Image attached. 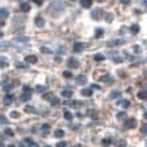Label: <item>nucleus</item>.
I'll return each mask as SVG.
<instances>
[{"label":"nucleus","instance_id":"aec40b11","mask_svg":"<svg viewBox=\"0 0 147 147\" xmlns=\"http://www.w3.org/2000/svg\"><path fill=\"white\" fill-rule=\"evenodd\" d=\"M120 94H121V93H120V90H114L111 94H110V99H115V98H117V97H119Z\"/></svg>","mask_w":147,"mask_h":147},{"label":"nucleus","instance_id":"f3484780","mask_svg":"<svg viewBox=\"0 0 147 147\" xmlns=\"http://www.w3.org/2000/svg\"><path fill=\"white\" fill-rule=\"evenodd\" d=\"M8 16H9V12H8V9H5V8L0 9V18H7Z\"/></svg>","mask_w":147,"mask_h":147},{"label":"nucleus","instance_id":"f03ea898","mask_svg":"<svg viewBox=\"0 0 147 147\" xmlns=\"http://www.w3.org/2000/svg\"><path fill=\"white\" fill-rule=\"evenodd\" d=\"M102 17H103V10H102L101 8H97V9H94L93 12H92V18H93V20L99 21Z\"/></svg>","mask_w":147,"mask_h":147},{"label":"nucleus","instance_id":"2eb2a0df","mask_svg":"<svg viewBox=\"0 0 147 147\" xmlns=\"http://www.w3.org/2000/svg\"><path fill=\"white\" fill-rule=\"evenodd\" d=\"M43 53H45V54H53V49H51L49 47H41V49H40Z\"/></svg>","mask_w":147,"mask_h":147},{"label":"nucleus","instance_id":"7c9ffc66","mask_svg":"<svg viewBox=\"0 0 147 147\" xmlns=\"http://www.w3.org/2000/svg\"><path fill=\"white\" fill-rule=\"evenodd\" d=\"M103 58H105V56H102V54H96V56H94V59H96V61H102Z\"/></svg>","mask_w":147,"mask_h":147},{"label":"nucleus","instance_id":"dca6fc26","mask_svg":"<svg viewBox=\"0 0 147 147\" xmlns=\"http://www.w3.org/2000/svg\"><path fill=\"white\" fill-rule=\"evenodd\" d=\"M80 4L84 8H89L92 5V0H80Z\"/></svg>","mask_w":147,"mask_h":147},{"label":"nucleus","instance_id":"0eeeda50","mask_svg":"<svg viewBox=\"0 0 147 147\" xmlns=\"http://www.w3.org/2000/svg\"><path fill=\"white\" fill-rule=\"evenodd\" d=\"M25 61L27 62V63H31V65H34V63H36V61H38V58H36L35 56H26Z\"/></svg>","mask_w":147,"mask_h":147},{"label":"nucleus","instance_id":"4c0bfd02","mask_svg":"<svg viewBox=\"0 0 147 147\" xmlns=\"http://www.w3.org/2000/svg\"><path fill=\"white\" fill-rule=\"evenodd\" d=\"M41 128H43V130H45V133L49 130V125H48V124H44V125H41Z\"/></svg>","mask_w":147,"mask_h":147},{"label":"nucleus","instance_id":"a878e982","mask_svg":"<svg viewBox=\"0 0 147 147\" xmlns=\"http://www.w3.org/2000/svg\"><path fill=\"white\" fill-rule=\"evenodd\" d=\"M10 116H12L13 119H18V117H20V112H17V111H12V112H10Z\"/></svg>","mask_w":147,"mask_h":147},{"label":"nucleus","instance_id":"39448f33","mask_svg":"<svg viewBox=\"0 0 147 147\" xmlns=\"http://www.w3.org/2000/svg\"><path fill=\"white\" fill-rule=\"evenodd\" d=\"M125 127L127 128H136L137 127V120L136 119H129L125 121Z\"/></svg>","mask_w":147,"mask_h":147},{"label":"nucleus","instance_id":"423d86ee","mask_svg":"<svg viewBox=\"0 0 147 147\" xmlns=\"http://www.w3.org/2000/svg\"><path fill=\"white\" fill-rule=\"evenodd\" d=\"M35 23L38 27H44V25H45V21H44L43 17H36L35 18Z\"/></svg>","mask_w":147,"mask_h":147},{"label":"nucleus","instance_id":"5701e85b","mask_svg":"<svg viewBox=\"0 0 147 147\" xmlns=\"http://www.w3.org/2000/svg\"><path fill=\"white\" fill-rule=\"evenodd\" d=\"M0 48H1V49H8V48H10V43H9V41H4V43H0Z\"/></svg>","mask_w":147,"mask_h":147},{"label":"nucleus","instance_id":"49530a36","mask_svg":"<svg viewBox=\"0 0 147 147\" xmlns=\"http://www.w3.org/2000/svg\"><path fill=\"white\" fill-rule=\"evenodd\" d=\"M67 145V143L66 142H58V143H57V146H58V147H62V146H66Z\"/></svg>","mask_w":147,"mask_h":147},{"label":"nucleus","instance_id":"ddd939ff","mask_svg":"<svg viewBox=\"0 0 147 147\" xmlns=\"http://www.w3.org/2000/svg\"><path fill=\"white\" fill-rule=\"evenodd\" d=\"M83 49H84V44L75 43V45H74V51H75V52H81Z\"/></svg>","mask_w":147,"mask_h":147},{"label":"nucleus","instance_id":"bb28decb","mask_svg":"<svg viewBox=\"0 0 147 147\" xmlns=\"http://www.w3.org/2000/svg\"><path fill=\"white\" fill-rule=\"evenodd\" d=\"M138 31H140V26L133 25V26H132V32H133V34H137Z\"/></svg>","mask_w":147,"mask_h":147},{"label":"nucleus","instance_id":"603ef678","mask_svg":"<svg viewBox=\"0 0 147 147\" xmlns=\"http://www.w3.org/2000/svg\"><path fill=\"white\" fill-rule=\"evenodd\" d=\"M71 1H75V0H71Z\"/></svg>","mask_w":147,"mask_h":147},{"label":"nucleus","instance_id":"58836bf2","mask_svg":"<svg viewBox=\"0 0 147 147\" xmlns=\"http://www.w3.org/2000/svg\"><path fill=\"white\" fill-rule=\"evenodd\" d=\"M5 134L7 136H13V130L12 129H5Z\"/></svg>","mask_w":147,"mask_h":147},{"label":"nucleus","instance_id":"c85d7f7f","mask_svg":"<svg viewBox=\"0 0 147 147\" xmlns=\"http://www.w3.org/2000/svg\"><path fill=\"white\" fill-rule=\"evenodd\" d=\"M114 79L111 78V76H109V75H106V76H102V81H112Z\"/></svg>","mask_w":147,"mask_h":147},{"label":"nucleus","instance_id":"a19ab883","mask_svg":"<svg viewBox=\"0 0 147 147\" xmlns=\"http://www.w3.org/2000/svg\"><path fill=\"white\" fill-rule=\"evenodd\" d=\"M111 143V140H103L102 141V145H110Z\"/></svg>","mask_w":147,"mask_h":147},{"label":"nucleus","instance_id":"de8ad7c7","mask_svg":"<svg viewBox=\"0 0 147 147\" xmlns=\"http://www.w3.org/2000/svg\"><path fill=\"white\" fill-rule=\"evenodd\" d=\"M129 1H130V0H120V3H121V4H125V5L129 4Z\"/></svg>","mask_w":147,"mask_h":147},{"label":"nucleus","instance_id":"1a4fd4ad","mask_svg":"<svg viewBox=\"0 0 147 147\" xmlns=\"http://www.w3.org/2000/svg\"><path fill=\"white\" fill-rule=\"evenodd\" d=\"M125 43V39H116V40L110 41V45H121Z\"/></svg>","mask_w":147,"mask_h":147},{"label":"nucleus","instance_id":"09e8293b","mask_svg":"<svg viewBox=\"0 0 147 147\" xmlns=\"http://www.w3.org/2000/svg\"><path fill=\"white\" fill-rule=\"evenodd\" d=\"M23 90H25V92H28V93H31V88H28V86H25V88H23Z\"/></svg>","mask_w":147,"mask_h":147},{"label":"nucleus","instance_id":"b1692460","mask_svg":"<svg viewBox=\"0 0 147 147\" xmlns=\"http://www.w3.org/2000/svg\"><path fill=\"white\" fill-rule=\"evenodd\" d=\"M63 117L65 119H67V120H71L72 119V115H71V112H69V111H66L63 114Z\"/></svg>","mask_w":147,"mask_h":147},{"label":"nucleus","instance_id":"f704fd0d","mask_svg":"<svg viewBox=\"0 0 147 147\" xmlns=\"http://www.w3.org/2000/svg\"><path fill=\"white\" fill-rule=\"evenodd\" d=\"M0 124H8V119H5V117H1V116H0Z\"/></svg>","mask_w":147,"mask_h":147},{"label":"nucleus","instance_id":"7ed1b4c3","mask_svg":"<svg viewBox=\"0 0 147 147\" xmlns=\"http://www.w3.org/2000/svg\"><path fill=\"white\" fill-rule=\"evenodd\" d=\"M67 66H69L70 69H76V67H79V61L76 58H70L69 61H67Z\"/></svg>","mask_w":147,"mask_h":147},{"label":"nucleus","instance_id":"473e14b6","mask_svg":"<svg viewBox=\"0 0 147 147\" xmlns=\"http://www.w3.org/2000/svg\"><path fill=\"white\" fill-rule=\"evenodd\" d=\"M58 103H59V99L58 98H52V105H53V106H57Z\"/></svg>","mask_w":147,"mask_h":147},{"label":"nucleus","instance_id":"72a5a7b5","mask_svg":"<svg viewBox=\"0 0 147 147\" xmlns=\"http://www.w3.org/2000/svg\"><path fill=\"white\" fill-rule=\"evenodd\" d=\"M26 143H28V145H31V146H38V143L31 141V140H26Z\"/></svg>","mask_w":147,"mask_h":147},{"label":"nucleus","instance_id":"6e6552de","mask_svg":"<svg viewBox=\"0 0 147 147\" xmlns=\"http://www.w3.org/2000/svg\"><path fill=\"white\" fill-rule=\"evenodd\" d=\"M117 105H119L120 107H123V109H127V107L130 106V101H128V99H121Z\"/></svg>","mask_w":147,"mask_h":147},{"label":"nucleus","instance_id":"8fccbe9b","mask_svg":"<svg viewBox=\"0 0 147 147\" xmlns=\"http://www.w3.org/2000/svg\"><path fill=\"white\" fill-rule=\"evenodd\" d=\"M97 1H98V3H103L105 0H97Z\"/></svg>","mask_w":147,"mask_h":147},{"label":"nucleus","instance_id":"a211bd4d","mask_svg":"<svg viewBox=\"0 0 147 147\" xmlns=\"http://www.w3.org/2000/svg\"><path fill=\"white\" fill-rule=\"evenodd\" d=\"M21 10L22 12H28L30 10V5L27 3H21Z\"/></svg>","mask_w":147,"mask_h":147},{"label":"nucleus","instance_id":"37998d69","mask_svg":"<svg viewBox=\"0 0 147 147\" xmlns=\"http://www.w3.org/2000/svg\"><path fill=\"white\" fill-rule=\"evenodd\" d=\"M106 18H107V21H109V22H111V21H112V14H111V13H109Z\"/></svg>","mask_w":147,"mask_h":147},{"label":"nucleus","instance_id":"3c124183","mask_svg":"<svg viewBox=\"0 0 147 147\" xmlns=\"http://www.w3.org/2000/svg\"><path fill=\"white\" fill-rule=\"evenodd\" d=\"M1 36H3V32H1V31H0V38H1Z\"/></svg>","mask_w":147,"mask_h":147},{"label":"nucleus","instance_id":"a18cd8bd","mask_svg":"<svg viewBox=\"0 0 147 147\" xmlns=\"http://www.w3.org/2000/svg\"><path fill=\"white\" fill-rule=\"evenodd\" d=\"M32 3H35V4L40 5V4H41V3H43V0H32Z\"/></svg>","mask_w":147,"mask_h":147},{"label":"nucleus","instance_id":"412c9836","mask_svg":"<svg viewBox=\"0 0 147 147\" xmlns=\"http://www.w3.org/2000/svg\"><path fill=\"white\" fill-rule=\"evenodd\" d=\"M117 120H125L127 119V112H119V114L116 115Z\"/></svg>","mask_w":147,"mask_h":147},{"label":"nucleus","instance_id":"c9c22d12","mask_svg":"<svg viewBox=\"0 0 147 147\" xmlns=\"http://www.w3.org/2000/svg\"><path fill=\"white\" fill-rule=\"evenodd\" d=\"M18 69H27V65H23V63H17Z\"/></svg>","mask_w":147,"mask_h":147},{"label":"nucleus","instance_id":"2f4dec72","mask_svg":"<svg viewBox=\"0 0 147 147\" xmlns=\"http://www.w3.org/2000/svg\"><path fill=\"white\" fill-rule=\"evenodd\" d=\"M138 97H140L141 99H146V92H140V93H138Z\"/></svg>","mask_w":147,"mask_h":147},{"label":"nucleus","instance_id":"393cba45","mask_svg":"<svg viewBox=\"0 0 147 147\" xmlns=\"http://www.w3.org/2000/svg\"><path fill=\"white\" fill-rule=\"evenodd\" d=\"M62 75H63V78H66V79H71L72 78V74L70 72V71H63Z\"/></svg>","mask_w":147,"mask_h":147},{"label":"nucleus","instance_id":"ea45409f","mask_svg":"<svg viewBox=\"0 0 147 147\" xmlns=\"http://www.w3.org/2000/svg\"><path fill=\"white\" fill-rule=\"evenodd\" d=\"M13 99H14V97L10 96V94H9V96H8L7 98H5V101H7V102H10V101H13Z\"/></svg>","mask_w":147,"mask_h":147},{"label":"nucleus","instance_id":"e433bc0d","mask_svg":"<svg viewBox=\"0 0 147 147\" xmlns=\"http://www.w3.org/2000/svg\"><path fill=\"white\" fill-rule=\"evenodd\" d=\"M26 111H28V112H34V111H36V109L35 107H26Z\"/></svg>","mask_w":147,"mask_h":147},{"label":"nucleus","instance_id":"f8f14e48","mask_svg":"<svg viewBox=\"0 0 147 147\" xmlns=\"http://www.w3.org/2000/svg\"><path fill=\"white\" fill-rule=\"evenodd\" d=\"M61 96L63 97V98H71L72 97V92L71 90H62V93H61Z\"/></svg>","mask_w":147,"mask_h":147},{"label":"nucleus","instance_id":"cd10ccee","mask_svg":"<svg viewBox=\"0 0 147 147\" xmlns=\"http://www.w3.org/2000/svg\"><path fill=\"white\" fill-rule=\"evenodd\" d=\"M102 35H103V30H102V28H98L96 32V38H101Z\"/></svg>","mask_w":147,"mask_h":147},{"label":"nucleus","instance_id":"4468645a","mask_svg":"<svg viewBox=\"0 0 147 147\" xmlns=\"http://www.w3.org/2000/svg\"><path fill=\"white\" fill-rule=\"evenodd\" d=\"M30 98H31V93H28V92H26V93H22V96H21V101H23V102L28 101Z\"/></svg>","mask_w":147,"mask_h":147},{"label":"nucleus","instance_id":"9b49d317","mask_svg":"<svg viewBox=\"0 0 147 147\" xmlns=\"http://www.w3.org/2000/svg\"><path fill=\"white\" fill-rule=\"evenodd\" d=\"M54 137H56V138H62V137H65V132H63L62 129L54 130Z\"/></svg>","mask_w":147,"mask_h":147},{"label":"nucleus","instance_id":"6ab92c4d","mask_svg":"<svg viewBox=\"0 0 147 147\" xmlns=\"http://www.w3.org/2000/svg\"><path fill=\"white\" fill-rule=\"evenodd\" d=\"M14 40L18 41V43H27V41H30V38H27V36H23V38H16Z\"/></svg>","mask_w":147,"mask_h":147},{"label":"nucleus","instance_id":"79ce46f5","mask_svg":"<svg viewBox=\"0 0 147 147\" xmlns=\"http://www.w3.org/2000/svg\"><path fill=\"white\" fill-rule=\"evenodd\" d=\"M51 96H52L51 93H47V94H44V96H43V98L44 99H49V98H51Z\"/></svg>","mask_w":147,"mask_h":147},{"label":"nucleus","instance_id":"c756f323","mask_svg":"<svg viewBox=\"0 0 147 147\" xmlns=\"http://www.w3.org/2000/svg\"><path fill=\"white\" fill-rule=\"evenodd\" d=\"M7 66H8L7 59H0V67H7Z\"/></svg>","mask_w":147,"mask_h":147},{"label":"nucleus","instance_id":"4be33fe9","mask_svg":"<svg viewBox=\"0 0 147 147\" xmlns=\"http://www.w3.org/2000/svg\"><path fill=\"white\" fill-rule=\"evenodd\" d=\"M81 94L85 97H90L92 96V89H83L81 90Z\"/></svg>","mask_w":147,"mask_h":147},{"label":"nucleus","instance_id":"c03bdc74","mask_svg":"<svg viewBox=\"0 0 147 147\" xmlns=\"http://www.w3.org/2000/svg\"><path fill=\"white\" fill-rule=\"evenodd\" d=\"M36 90L43 92V90H45V86H38V88H36Z\"/></svg>","mask_w":147,"mask_h":147},{"label":"nucleus","instance_id":"9d476101","mask_svg":"<svg viewBox=\"0 0 147 147\" xmlns=\"http://www.w3.org/2000/svg\"><path fill=\"white\" fill-rule=\"evenodd\" d=\"M67 106H70V107H72V109H79L80 107V102H78V101H71V102H67Z\"/></svg>","mask_w":147,"mask_h":147},{"label":"nucleus","instance_id":"f257e3e1","mask_svg":"<svg viewBox=\"0 0 147 147\" xmlns=\"http://www.w3.org/2000/svg\"><path fill=\"white\" fill-rule=\"evenodd\" d=\"M65 10V3L62 0H56L49 5V12L52 17H59Z\"/></svg>","mask_w":147,"mask_h":147},{"label":"nucleus","instance_id":"20e7f679","mask_svg":"<svg viewBox=\"0 0 147 147\" xmlns=\"http://www.w3.org/2000/svg\"><path fill=\"white\" fill-rule=\"evenodd\" d=\"M75 83L76 84H80V85H81V84H85L86 83V76L83 75V74H81V75H78L75 78Z\"/></svg>","mask_w":147,"mask_h":147}]
</instances>
